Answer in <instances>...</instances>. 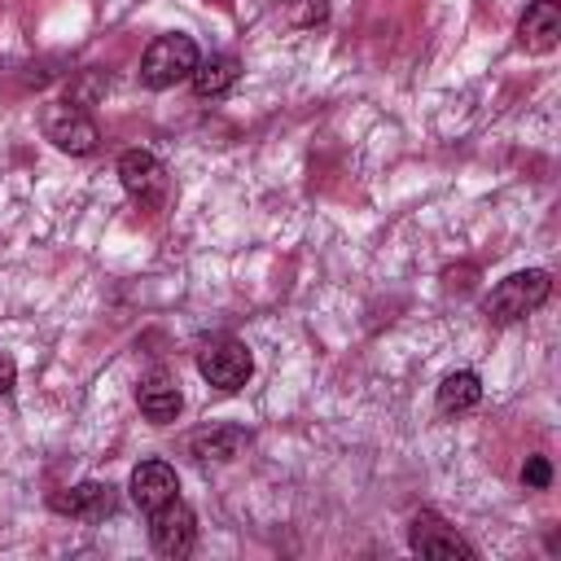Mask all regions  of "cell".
<instances>
[{"label": "cell", "mask_w": 561, "mask_h": 561, "mask_svg": "<svg viewBox=\"0 0 561 561\" xmlns=\"http://www.w3.org/2000/svg\"><path fill=\"white\" fill-rule=\"evenodd\" d=\"M13 381H18V364H13V355H9V351H0V394H9V390H13Z\"/></svg>", "instance_id": "obj_17"}, {"label": "cell", "mask_w": 561, "mask_h": 561, "mask_svg": "<svg viewBox=\"0 0 561 561\" xmlns=\"http://www.w3.org/2000/svg\"><path fill=\"white\" fill-rule=\"evenodd\" d=\"M44 136H48L61 153H92L96 140H101V131H96V123L88 118V110H83V105H70V101H57V105L44 110Z\"/></svg>", "instance_id": "obj_6"}, {"label": "cell", "mask_w": 561, "mask_h": 561, "mask_svg": "<svg viewBox=\"0 0 561 561\" xmlns=\"http://www.w3.org/2000/svg\"><path fill=\"white\" fill-rule=\"evenodd\" d=\"M197 373H202L219 394H237V390L250 381L254 359H250L245 342H237V337H210V342H202V351H197Z\"/></svg>", "instance_id": "obj_3"}, {"label": "cell", "mask_w": 561, "mask_h": 561, "mask_svg": "<svg viewBox=\"0 0 561 561\" xmlns=\"http://www.w3.org/2000/svg\"><path fill=\"white\" fill-rule=\"evenodd\" d=\"M561 39V4L557 0H530L517 22V44L526 53H552Z\"/></svg>", "instance_id": "obj_10"}, {"label": "cell", "mask_w": 561, "mask_h": 561, "mask_svg": "<svg viewBox=\"0 0 561 561\" xmlns=\"http://www.w3.org/2000/svg\"><path fill=\"white\" fill-rule=\"evenodd\" d=\"M408 548L421 552V557H443V561H456V557L473 561V557H478L473 543H469L465 535H456V526H447V522L434 517V513H416V517H412V526H408Z\"/></svg>", "instance_id": "obj_7"}, {"label": "cell", "mask_w": 561, "mask_h": 561, "mask_svg": "<svg viewBox=\"0 0 561 561\" xmlns=\"http://www.w3.org/2000/svg\"><path fill=\"white\" fill-rule=\"evenodd\" d=\"M180 495V478H175V469L167 465V460H140L136 469H131V500L145 508V513H153L158 504H167V500H175Z\"/></svg>", "instance_id": "obj_11"}, {"label": "cell", "mask_w": 561, "mask_h": 561, "mask_svg": "<svg viewBox=\"0 0 561 561\" xmlns=\"http://www.w3.org/2000/svg\"><path fill=\"white\" fill-rule=\"evenodd\" d=\"M285 13H289L294 26H316V22L329 18V0H289Z\"/></svg>", "instance_id": "obj_15"}, {"label": "cell", "mask_w": 561, "mask_h": 561, "mask_svg": "<svg viewBox=\"0 0 561 561\" xmlns=\"http://www.w3.org/2000/svg\"><path fill=\"white\" fill-rule=\"evenodd\" d=\"M237 75H241L237 57L215 53V57H197V66H193V75H188V79H193V92H197L202 101H219V96H228V92H232Z\"/></svg>", "instance_id": "obj_12"}, {"label": "cell", "mask_w": 561, "mask_h": 561, "mask_svg": "<svg viewBox=\"0 0 561 561\" xmlns=\"http://www.w3.org/2000/svg\"><path fill=\"white\" fill-rule=\"evenodd\" d=\"M53 513L61 517H79V522H101L114 513V486L110 482H75L66 491H57L53 500Z\"/></svg>", "instance_id": "obj_8"}, {"label": "cell", "mask_w": 561, "mask_h": 561, "mask_svg": "<svg viewBox=\"0 0 561 561\" xmlns=\"http://www.w3.org/2000/svg\"><path fill=\"white\" fill-rule=\"evenodd\" d=\"M478 399H482V381H478V373H469V368L447 373L443 386H438V412H447V416L478 408Z\"/></svg>", "instance_id": "obj_14"}, {"label": "cell", "mask_w": 561, "mask_h": 561, "mask_svg": "<svg viewBox=\"0 0 561 561\" xmlns=\"http://www.w3.org/2000/svg\"><path fill=\"white\" fill-rule=\"evenodd\" d=\"M149 543L162 557H188L193 552V543H197V517H193V508L180 495L167 500V504H158L149 513Z\"/></svg>", "instance_id": "obj_5"}, {"label": "cell", "mask_w": 561, "mask_h": 561, "mask_svg": "<svg viewBox=\"0 0 561 561\" xmlns=\"http://www.w3.org/2000/svg\"><path fill=\"white\" fill-rule=\"evenodd\" d=\"M548 294H552V276H548L543 267H526V272L504 276V280L486 294L482 311H486V320H491V324H513V320L530 316L535 307H543V302H548Z\"/></svg>", "instance_id": "obj_1"}, {"label": "cell", "mask_w": 561, "mask_h": 561, "mask_svg": "<svg viewBox=\"0 0 561 561\" xmlns=\"http://www.w3.org/2000/svg\"><path fill=\"white\" fill-rule=\"evenodd\" d=\"M136 403H140L145 421H153V425H171V421L180 416V408H184L180 386H175V377H171L167 368H153L149 377H140V386H136Z\"/></svg>", "instance_id": "obj_9"}, {"label": "cell", "mask_w": 561, "mask_h": 561, "mask_svg": "<svg viewBox=\"0 0 561 561\" xmlns=\"http://www.w3.org/2000/svg\"><path fill=\"white\" fill-rule=\"evenodd\" d=\"M118 180H123V188H127L140 206H149V210H162L167 197H171V175H167V167L158 162V153H149V149H127V153L118 158Z\"/></svg>", "instance_id": "obj_4"}, {"label": "cell", "mask_w": 561, "mask_h": 561, "mask_svg": "<svg viewBox=\"0 0 561 561\" xmlns=\"http://www.w3.org/2000/svg\"><path fill=\"white\" fill-rule=\"evenodd\" d=\"M522 482L535 486V491H543V486L552 482V465H548L543 456H526V465H522Z\"/></svg>", "instance_id": "obj_16"}, {"label": "cell", "mask_w": 561, "mask_h": 561, "mask_svg": "<svg viewBox=\"0 0 561 561\" xmlns=\"http://www.w3.org/2000/svg\"><path fill=\"white\" fill-rule=\"evenodd\" d=\"M188 447H193L197 460L224 465V460H237V456L250 447V434H245L241 425H210V430H197Z\"/></svg>", "instance_id": "obj_13"}, {"label": "cell", "mask_w": 561, "mask_h": 561, "mask_svg": "<svg viewBox=\"0 0 561 561\" xmlns=\"http://www.w3.org/2000/svg\"><path fill=\"white\" fill-rule=\"evenodd\" d=\"M193 66H197V44L188 35H175L171 31V35H158L145 48V57H140V83L153 88V92H162V88H175L180 79H188Z\"/></svg>", "instance_id": "obj_2"}]
</instances>
